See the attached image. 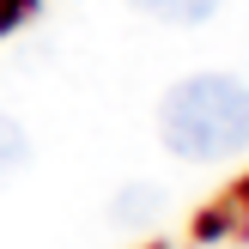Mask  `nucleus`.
I'll return each mask as SVG.
<instances>
[{"label":"nucleus","mask_w":249,"mask_h":249,"mask_svg":"<svg viewBox=\"0 0 249 249\" xmlns=\"http://www.w3.org/2000/svg\"><path fill=\"white\" fill-rule=\"evenodd\" d=\"M158 140L189 164L249 152V85L231 73H189L158 97Z\"/></svg>","instance_id":"f257e3e1"},{"label":"nucleus","mask_w":249,"mask_h":249,"mask_svg":"<svg viewBox=\"0 0 249 249\" xmlns=\"http://www.w3.org/2000/svg\"><path fill=\"white\" fill-rule=\"evenodd\" d=\"M146 18H164V24H207L225 0H134Z\"/></svg>","instance_id":"f03ea898"},{"label":"nucleus","mask_w":249,"mask_h":249,"mask_svg":"<svg viewBox=\"0 0 249 249\" xmlns=\"http://www.w3.org/2000/svg\"><path fill=\"white\" fill-rule=\"evenodd\" d=\"M24 164H31V134H24L12 116H0V182L24 177Z\"/></svg>","instance_id":"7ed1b4c3"},{"label":"nucleus","mask_w":249,"mask_h":249,"mask_svg":"<svg viewBox=\"0 0 249 249\" xmlns=\"http://www.w3.org/2000/svg\"><path fill=\"white\" fill-rule=\"evenodd\" d=\"M152 207H164V195L146 189V182H134V189H122V195H116V219H128V225L152 219Z\"/></svg>","instance_id":"20e7f679"},{"label":"nucleus","mask_w":249,"mask_h":249,"mask_svg":"<svg viewBox=\"0 0 249 249\" xmlns=\"http://www.w3.org/2000/svg\"><path fill=\"white\" fill-rule=\"evenodd\" d=\"M31 12H36V0H0V31H18Z\"/></svg>","instance_id":"39448f33"}]
</instances>
